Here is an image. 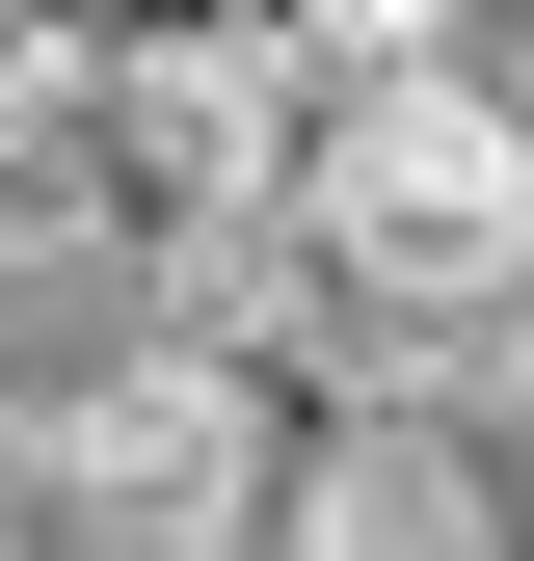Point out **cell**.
<instances>
[{"mask_svg":"<svg viewBox=\"0 0 534 561\" xmlns=\"http://www.w3.org/2000/svg\"><path fill=\"white\" fill-rule=\"evenodd\" d=\"M267 375L454 428L481 375H534V107L454 27H267Z\"/></svg>","mask_w":534,"mask_h":561,"instance_id":"1","label":"cell"},{"mask_svg":"<svg viewBox=\"0 0 534 561\" xmlns=\"http://www.w3.org/2000/svg\"><path fill=\"white\" fill-rule=\"evenodd\" d=\"M241 561H508V535H481V455H454V428H400V401H321V428L267 455Z\"/></svg>","mask_w":534,"mask_h":561,"instance_id":"2","label":"cell"}]
</instances>
